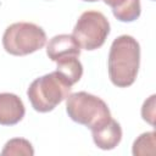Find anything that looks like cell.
I'll list each match as a JSON object with an SVG mask.
<instances>
[{"label":"cell","instance_id":"obj_1","mask_svg":"<svg viewBox=\"0 0 156 156\" xmlns=\"http://www.w3.org/2000/svg\"><path fill=\"white\" fill-rule=\"evenodd\" d=\"M140 66V45L132 35L117 37L110 48L107 68L113 85L130 87L138 76Z\"/></svg>","mask_w":156,"mask_h":156},{"label":"cell","instance_id":"obj_2","mask_svg":"<svg viewBox=\"0 0 156 156\" xmlns=\"http://www.w3.org/2000/svg\"><path fill=\"white\" fill-rule=\"evenodd\" d=\"M72 85L57 72H50L34 79L27 96L32 107L38 112H50L61 104L71 93Z\"/></svg>","mask_w":156,"mask_h":156},{"label":"cell","instance_id":"obj_3","mask_svg":"<svg viewBox=\"0 0 156 156\" xmlns=\"http://www.w3.org/2000/svg\"><path fill=\"white\" fill-rule=\"evenodd\" d=\"M66 111L68 117L90 130L95 129L111 118V112L107 104L87 91L69 94L66 98Z\"/></svg>","mask_w":156,"mask_h":156},{"label":"cell","instance_id":"obj_4","mask_svg":"<svg viewBox=\"0 0 156 156\" xmlns=\"http://www.w3.org/2000/svg\"><path fill=\"white\" fill-rule=\"evenodd\" d=\"M46 43L44 29L30 22L10 24L2 35V46L13 56H24L40 50Z\"/></svg>","mask_w":156,"mask_h":156},{"label":"cell","instance_id":"obj_5","mask_svg":"<svg viewBox=\"0 0 156 156\" xmlns=\"http://www.w3.org/2000/svg\"><path fill=\"white\" fill-rule=\"evenodd\" d=\"M108 34L110 22L105 15L99 11H85L79 16L72 35L82 49L93 51L104 45Z\"/></svg>","mask_w":156,"mask_h":156},{"label":"cell","instance_id":"obj_6","mask_svg":"<svg viewBox=\"0 0 156 156\" xmlns=\"http://www.w3.org/2000/svg\"><path fill=\"white\" fill-rule=\"evenodd\" d=\"M48 57L57 62L61 58L80 55V46L72 34H58L52 37L46 45Z\"/></svg>","mask_w":156,"mask_h":156},{"label":"cell","instance_id":"obj_7","mask_svg":"<svg viewBox=\"0 0 156 156\" xmlns=\"http://www.w3.org/2000/svg\"><path fill=\"white\" fill-rule=\"evenodd\" d=\"M26 108L22 100L12 93H0V124L13 126L24 117Z\"/></svg>","mask_w":156,"mask_h":156},{"label":"cell","instance_id":"obj_8","mask_svg":"<svg viewBox=\"0 0 156 156\" xmlns=\"http://www.w3.org/2000/svg\"><path fill=\"white\" fill-rule=\"evenodd\" d=\"M94 144L101 150H112L122 140V128L112 117L102 126L91 129Z\"/></svg>","mask_w":156,"mask_h":156},{"label":"cell","instance_id":"obj_9","mask_svg":"<svg viewBox=\"0 0 156 156\" xmlns=\"http://www.w3.org/2000/svg\"><path fill=\"white\" fill-rule=\"evenodd\" d=\"M56 66V71L71 84H76L79 82V79L83 76V66L78 57L71 56V57H65L58 60Z\"/></svg>","mask_w":156,"mask_h":156},{"label":"cell","instance_id":"obj_10","mask_svg":"<svg viewBox=\"0 0 156 156\" xmlns=\"http://www.w3.org/2000/svg\"><path fill=\"white\" fill-rule=\"evenodd\" d=\"M156 146V134L155 132H146L140 134L133 143L132 152L134 156H145L155 155Z\"/></svg>","mask_w":156,"mask_h":156},{"label":"cell","instance_id":"obj_11","mask_svg":"<svg viewBox=\"0 0 156 156\" xmlns=\"http://www.w3.org/2000/svg\"><path fill=\"white\" fill-rule=\"evenodd\" d=\"M2 156H18V155H23V156H33L34 155V149L32 146V144L23 138H13L10 139L2 151H1Z\"/></svg>","mask_w":156,"mask_h":156},{"label":"cell","instance_id":"obj_12","mask_svg":"<svg viewBox=\"0 0 156 156\" xmlns=\"http://www.w3.org/2000/svg\"><path fill=\"white\" fill-rule=\"evenodd\" d=\"M140 12H141L140 0H129L123 6L112 11L113 16L121 22H133L136 18H139Z\"/></svg>","mask_w":156,"mask_h":156},{"label":"cell","instance_id":"obj_13","mask_svg":"<svg viewBox=\"0 0 156 156\" xmlns=\"http://www.w3.org/2000/svg\"><path fill=\"white\" fill-rule=\"evenodd\" d=\"M155 95H151L147 100L144 101L141 107V117L144 121L150 123L151 126L155 124Z\"/></svg>","mask_w":156,"mask_h":156},{"label":"cell","instance_id":"obj_14","mask_svg":"<svg viewBox=\"0 0 156 156\" xmlns=\"http://www.w3.org/2000/svg\"><path fill=\"white\" fill-rule=\"evenodd\" d=\"M83 1H88V2H95V1H98V0H83Z\"/></svg>","mask_w":156,"mask_h":156}]
</instances>
